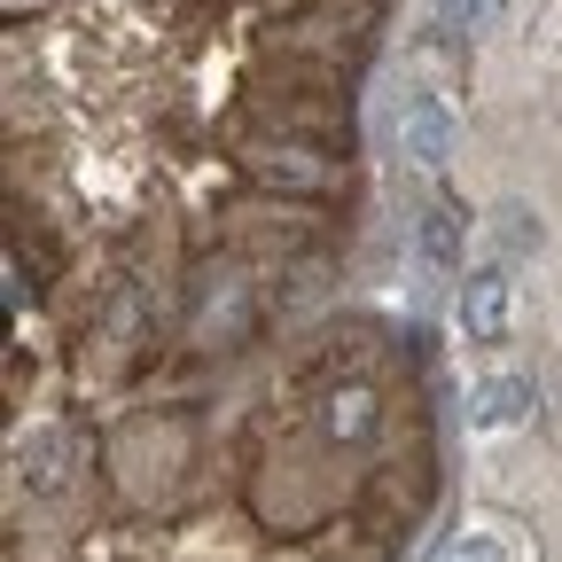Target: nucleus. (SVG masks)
Wrapping results in <instances>:
<instances>
[{"label":"nucleus","instance_id":"1","mask_svg":"<svg viewBox=\"0 0 562 562\" xmlns=\"http://www.w3.org/2000/svg\"><path fill=\"white\" fill-rule=\"evenodd\" d=\"M453 336L469 351H501L516 336V273L492 258V266H469L461 290H453Z\"/></svg>","mask_w":562,"mask_h":562},{"label":"nucleus","instance_id":"2","mask_svg":"<svg viewBox=\"0 0 562 562\" xmlns=\"http://www.w3.org/2000/svg\"><path fill=\"white\" fill-rule=\"evenodd\" d=\"M391 125H398V157L414 172H446L461 157V117H453V102L438 87H406L398 110H391Z\"/></svg>","mask_w":562,"mask_h":562},{"label":"nucleus","instance_id":"3","mask_svg":"<svg viewBox=\"0 0 562 562\" xmlns=\"http://www.w3.org/2000/svg\"><path fill=\"white\" fill-rule=\"evenodd\" d=\"M531 414H539V383H531V375H516V368L476 375V383H469V398H461L469 438H508V430H524Z\"/></svg>","mask_w":562,"mask_h":562},{"label":"nucleus","instance_id":"4","mask_svg":"<svg viewBox=\"0 0 562 562\" xmlns=\"http://www.w3.org/2000/svg\"><path fill=\"white\" fill-rule=\"evenodd\" d=\"M414 258L430 273H469V211L461 203H422L414 211Z\"/></svg>","mask_w":562,"mask_h":562},{"label":"nucleus","instance_id":"5","mask_svg":"<svg viewBox=\"0 0 562 562\" xmlns=\"http://www.w3.org/2000/svg\"><path fill=\"white\" fill-rule=\"evenodd\" d=\"M321 430H328L336 446H368V438L383 430V398H375L368 383H336V391L321 398Z\"/></svg>","mask_w":562,"mask_h":562},{"label":"nucleus","instance_id":"6","mask_svg":"<svg viewBox=\"0 0 562 562\" xmlns=\"http://www.w3.org/2000/svg\"><path fill=\"white\" fill-rule=\"evenodd\" d=\"M70 453H79V446H70L63 422H32V438H24V453H16V461H24V484L40 492V501L70 484Z\"/></svg>","mask_w":562,"mask_h":562},{"label":"nucleus","instance_id":"7","mask_svg":"<svg viewBox=\"0 0 562 562\" xmlns=\"http://www.w3.org/2000/svg\"><path fill=\"white\" fill-rule=\"evenodd\" d=\"M430 562H524V547H516V524H508V516H476V524H461Z\"/></svg>","mask_w":562,"mask_h":562},{"label":"nucleus","instance_id":"8","mask_svg":"<svg viewBox=\"0 0 562 562\" xmlns=\"http://www.w3.org/2000/svg\"><path fill=\"white\" fill-rule=\"evenodd\" d=\"M258 180L281 188V195H321V188L336 180V165H328L321 149H266V157H258Z\"/></svg>","mask_w":562,"mask_h":562},{"label":"nucleus","instance_id":"9","mask_svg":"<svg viewBox=\"0 0 562 562\" xmlns=\"http://www.w3.org/2000/svg\"><path fill=\"white\" fill-rule=\"evenodd\" d=\"M508 9H516V0H438V24L461 32V40H476V32H501Z\"/></svg>","mask_w":562,"mask_h":562},{"label":"nucleus","instance_id":"10","mask_svg":"<svg viewBox=\"0 0 562 562\" xmlns=\"http://www.w3.org/2000/svg\"><path fill=\"white\" fill-rule=\"evenodd\" d=\"M492 243H501L508 258L539 250V211H531V203H501V211H492Z\"/></svg>","mask_w":562,"mask_h":562},{"label":"nucleus","instance_id":"11","mask_svg":"<svg viewBox=\"0 0 562 562\" xmlns=\"http://www.w3.org/2000/svg\"><path fill=\"white\" fill-rule=\"evenodd\" d=\"M539 55H562V0H539L531 9V32H524Z\"/></svg>","mask_w":562,"mask_h":562}]
</instances>
